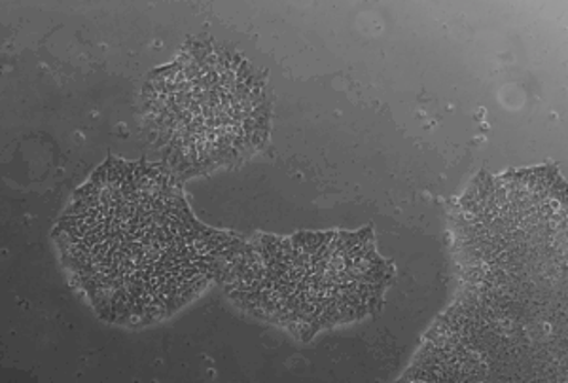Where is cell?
<instances>
[{
	"label": "cell",
	"instance_id": "7a4b0ae2",
	"mask_svg": "<svg viewBox=\"0 0 568 383\" xmlns=\"http://www.w3.org/2000/svg\"><path fill=\"white\" fill-rule=\"evenodd\" d=\"M149 120L181 168L219 165L256 144L264 131L262 90L241 59L194 52L146 84Z\"/></svg>",
	"mask_w": 568,
	"mask_h": 383
},
{
	"label": "cell",
	"instance_id": "6da1fadb",
	"mask_svg": "<svg viewBox=\"0 0 568 383\" xmlns=\"http://www.w3.org/2000/svg\"><path fill=\"white\" fill-rule=\"evenodd\" d=\"M53 240L101 318L144 325L200 294L224 235L200 226L158 165L109 160L78 190Z\"/></svg>",
	"mask_w": 568,
	"mask_h": 383
}]
</instances>
